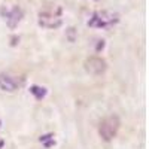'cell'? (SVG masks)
<instances>
[{
  "instance_id": "obj_3",
  "label": "cell",
  "mask_w": 149,
  "mask_h": 149,
  "mask_svg": "<svg viewBox=\"0 0 149 149\" xmlns=\"http://www.w3.org/2000/svg\"><path fill=\"white\" fill-rule=\"evenodd\" d=\"M85 70L88 72L90 74H94V76H98V74H103L107 69L106 61L100 57H90L88 60L85 61Z\"/></svg>"
},
{
  "instance_id": "obj_7",
  "label": "cell",
  "mask_w": 149,
  "mask_h": 149,
  "mask_svg": "<svg viewBox=\"0 0 149 149\" xmlns=\"http://www.w3.org/2000/svg\"><path fill=\"white\" fill-rule=\"evenodd\" d=\"M30 93L37 98V100H40V98H43L46 95V90L43 88V86H39V85H33L30 88Z\"/></svg>"
},
{
  "instance_id": "obj_2",
  "label": "cell",
  "mask_w": 149,
  "mask_h": 149,
  "mask_svg": "<svg viewBox=\"0 0 149 149\" xmlns=\"http://www.w3.org/2000/svg\"><path fill=\"white\" fill-rule=\"evenodd\" d=\"M118 22V15L112 12H95L91 17L88 26L97 29H110L113 24Z\"/></svg>"
},
{
  "instance_id": "obj_4",
  "label": "cell",
  "mask_w": 149,
  "mask_h": 149,
  "mask_svg": "<svg viewBox=\"0 0 149 149\" xmlns=\"http://www.w3.org/2000/svg\"><path fill=\"white\" fill-rule=\"evenodd\" d=\"M39 24L46 29H55L61 26V18L54 12H40L39 14Z\"/></svg>"
},
{
  "instance_id": "obj_5",
  "label": "cell",
  "mask_w": 149,
  "mask_h": 149,
  "mask_svg": "<svg viewBox=\"0 0 149 149\" xmlns=\"http://www.w3.org/2000/svg\"><path fill=\"white\" fill-rule=\"evenodd\" d=\"M21 82L17 79V76H10V74L2 73L0 74V90L8 91V93H14L19 88Z\"/></svg>"
},
{
  "instance_id": "obj_8",
  "label": "cell",
  "mask_w": 149,
  "mask_h": 149,
  "mask_svg": "<svg viewBox=\"0 0 149 149\" xmlns=\"http://www.w3.org/2000/svg\"><path fill=\"white\" fill-rule=\"evenodd\" d=\"M40 142L45 145V148H51V146L55 143V142H54V137H51V134H49V136H42Z\"/></svg>"
},
{
  "instance_id": "obj_6",
  "label": "cell",
  "mask_w": 149,
  "mask_h": 149,
  "mask_svg": "<svg viewBox=\"0 0 149 149\" xmlns=\"http://www.w3.org/2000/svg\"><path fill=\"white\" fill-rule=\"evenodd\" d=\"M21 17H22V10L18 6L12 8L10 10H6V22H8V26L10 29H15L17 24L21 21Z\"/></svg>"
},
{
  "instance_id": "obj_1",
  "label": "cell",
  "mask_w": 149,
  "mask_h": 149,
  "mask_svg": "<svg viewBox=\"0 0 149 149\" xmlns=\"http://www.w3.org/2000/svg\"><path fill=\"white\" fill-rule=\"evenodd\" d=\"M119 125H121L119 118L116 115H110V116L104 118L100 122V125H98V134H100V137L103 140L110 142L116 136V133L119 130Z\"/></svg>"
}]
</instances>
